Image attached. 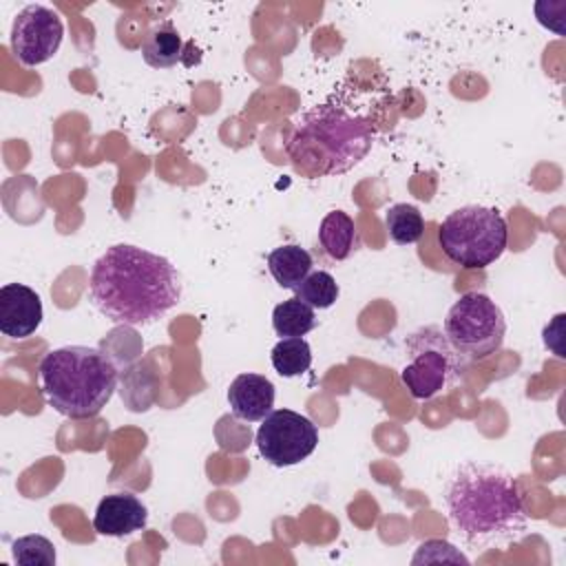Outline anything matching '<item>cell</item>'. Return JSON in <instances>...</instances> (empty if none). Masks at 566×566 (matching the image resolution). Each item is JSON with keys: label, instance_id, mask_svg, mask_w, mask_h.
<instances>
[{"label": "cell", "instance_id": "cell-4", "mask_svg": "<svg viewBox=\"0 0 566 566\" xmlns=\"http://www.w3.org/2000/svg\"><path fill=\"white\" fill-rule=\"evenodd\" d=\"M117 367L97 347L66 345L51 349L40 363L46 402L66 418L97 416L117 389Z\"/></svg>", "mask_w": 566, "mask_h": 566}, {"label": "cell", "instance_id": "cell-3", "mask_svg": "<svg viewBox=\"0 0 566 566\" xmlns=\"http://www.w3.org/2000/svg\"><path fill=\"white\" fill-rule=\"evenodd\" d=\"M374 124L340 106L305 111L287 139V159L307 179L343 175L358 166L374 146Z\"/></svg>", "mask_w": 566, "mask_h": 566}, {"label": "cell", "instance_id": "cell-6", "mask_svg": "<svg viewBox=\"0 0 566 566\" xmlns=\"http://www.w3.org/2000/svg\"><path fill=\"white\" fill-rule=\"evenodd\" d=\"M405 358L400 378L418 400H429L451 389L467 365V358L453 349L444 329L438 325L411 332L405 340Z\"/></svg>", "mask_w": 566, "mask_h": 566}, {"label": "cell", "instance_id": "cell-9", "mask_svg": "<svg viewBox=\"0 0 566 566\" xmlns=\"http://www.w3.org/2000/svg\"><path fill=\"white\" fill-rule=\"evenodd\" d=\"M64 38L62 18L44 4H27L11 24V51L24 66L49 62Z\"/></svg>", "mask_w": 566, "mask_h": 566}, {"label": "cell", "instance_id": "cell-19", "mask_svg": "<svg viewBox=\"0 0 566 566\" xmlns=\"http://www.w3.org/2000/svg\"><path fill=\"white\" fill-rule=\"evenodd\" d=\"M296 292V298L307 303L310 307L314 310H327L336 303L338 298V283L336 279L325 272V270H312L303 281L301 285L294 290Z\"/></svg>", "mask_w": 566, "mask_h": 566}, {"label": "cell", "instance_id": "cell-7", "mask_svg": "<svg viewBox=\"0 0 566 566\" xmlns=\"http://www.w3.org/2000/svg\"><path fill=\"white\" fill-rule=\"evenodd\" d=\"M444 336L467 360H484L500 352L506 318L484 292H464L444 316Z\"/></svg>", "mask_w": 566, "mask_h": 566}, {"label": "cell", "instance_id": "cell-8", "mask_svg": "<svg viewBox=\"0 0 566 566\" xmlns=\"http://www.w3.org/2000/svg\"><path fill=\"white\" fill-rule=\"evenodd\" d=\"M318 444L316 424L292 409H272L256 431L259 453L272 467H294L310 458Z\"/></svg>", "mask_w": 566, "mask_h": 566}, {"label": "cell", "instance_id": "cell-17", "mask_svg": "<svg viewBox=\"0 0 566 566\" xmlns=\"http://www.w3.org/2000/svg\"><path fill=\"white\" fill-rule=\"evenodd\" d=\"M272 367L283 378H294L312 367V347L303 336L281 338L270 354Z\"/></svg>", "mask_w": 566, "mask_h": 566}, {"label": "cell", "instance_id": "cell-20", "mask_svg": "<svg viewBox=\"0 0 566 566\" xmlns=\"http://www.w3.org/2000/svg\"><path fill=\"white\" fill-rule=\"evenodd\" d=\"M13 559L20 566H53L55 546L44 535H24L11 544Z\"/></svg>", "mask_w": 566, "mask_h": 566}, {"label": "cell", "instance_id": "cell-16", "mask_svg": "<svg viewBox=\"0 0 566 566\" xmlns=\"http://www.w3.org/2000/svg\"><path fill=\"white\" fill-rule=\"evenodd\" d=\"M272 327L281 338H294L305 336L316 327V312L307 303L294 298H287L279 303L272 312Z\"/></svg>", "mask_w": 566, "mask_h": 566}, {"label": "cell", "instance_id": "cell-12", "mask_svg": "<svg viewBox=\"0 0 566 566\" xmlns=\"http://www.w3.org/2000/svg\"><path fill=\"white\" fill-rule=\"evenodd\" d=\"M274 385L261 374H239L228 389V405L239 420L259 422L274 407Z\"/></svg>", "mask_w": 566, "mask_h": 566}, {"label": "cell", "instance_id": "cell-14", "mask_svg": "<svg viewBox=\"0 0 566 566\" xmlns=\"http://www.w3.org/2000/svg\"><path fill=\"white\" fill-rule=\"evenodd\" d=\"M181 35L170 20L155 22L142 42V57L153 69H170L181 60Z\"/></svg>", "mask_w": 566, "mask_h": 566}, {"label": "cell", "instance_id": "cell-18", "mask_svg": "<svg viewBox=\"0 0 566 566\" xmlns=\"http://www.w3.org/2000/svg\"><path fill=\"white\" fill-rule=\"evenodd\" d=\"M385 226H387L389 239L396 245L418 243L424 234L422 212L411 203H394L385 214Z\"/></svg>", "mask_w": 566, "mask_h": 566}, {"label": "cell", "instance_id": "cell-15", "mask_svg": "<svg viewBox=\"0 0 566 566\" xmlns=\"http://www.w3.org/2000/svg\"><path fill=\"white\" fill-rule=\"evenodd\" d=\"M312 254L294 243L279 245L268 254V270L272 279L285 290H296L301 281L312 272Z\"/></svg>", "mask_w": 566, "mask_h": 566}, {"label": "cell", "instance_id": "cell-1", "mask_svg": "<svg viewBox=\"0 0 566 566\" xmlns=\"http://www.w3.org/2000/svg\"><path fill=\"white\" fill-rule=\"evenodd\" d=\"M88 290L106 318L124 325H148L179 303L181 279L166 256L117 243L95 261Z\"/></svg>", "mask_w": 566, "mask_h": 566}, {"label": "cell", "instance_id": "cell-13", "mask_svg": "<svg viewBox=\"0 0 566 566\" xmlns=\"http://www.w3.org/2000/svg\"><path fill=\"white\" fill-rule=\"evenodd\" d=\"M318 245L332 261H345L360 248V234L354 219L343 210H332L318 226Z\"/></svg>", "mask_w": 566, "mask_h": 566}, {"label": "cell", "instance_id": "cell-11", "mask_svg": "<svg viewBox=\"0 0 566 566\" xmlns=\"http://www.w3.org/2000/svg\"><path fill=\"white\" fill-rule=\"evenodd\" d=\"M148 522V509L146 504L128 493H111L99 500L95 515H93V528L99 535L108 537H124L142 531Z\"/></svg>", "mask_w": 566, "mask_h": 566}, {"label": "cell", "instance_id": "cell-2", "mask_svg": "<svg viewBox=\"0 0 566 566\" xmlns=\"http://www.w3.org/2000/svg\"><path fill=\"white\" fill-rule=\"evenodd\" d=\"M444 502L453 528L475 548H502L526 535L524 500L502 467L464 462L449 480Z\"/></svg>", "mask_w": 566, "mask_h": 566}, {"label": "cell", "instance_id": "cell-5", "mask_svg": "<svg viewBox=\"0 0 566 566\" xmlns=\"http://www.w3.org/2000/svg\"><path fill=\"white\" fill-rule=\"evenodd\" d=\"M438 243L449 261L469 270L486 268L506 250V219L497 208L462 206L440 223Z\"/></svg>", "mask_w": 566, "mask_h": 566}, {"label": "cell", "instance_id": "cell-10", "mask_svg": "<svg viewBox=\"0 0 566 566\" xmlns=\"http://www.w3.org/2000/svg\"><path fill=\"white\" fill-rule=\"evenodd\" d=\"M42 301L35 290L24 283H7L0 287V332L9 338H27L42 323Z\"/></svg>", "mask_w": 566, "mask_h": 566}]
</instances>
